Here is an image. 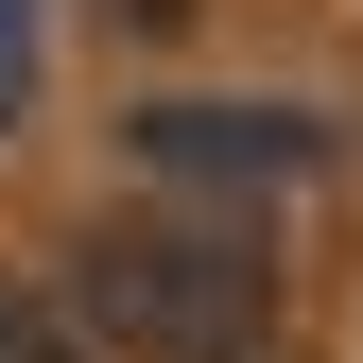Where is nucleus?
I'll list each match as a JSON object with an SVG mask.
<instances>
[{
    "label": "nucleus",
    "instance_id": "nucleus-1",
    "mask_svg": "<svg viewBox=\"0 0 363 363\" xmlns=\"http://www.w3.org/2000/svg\"><path fill=\"white\" fill-rule=\"evenodd\" d=\"M86 363H294V294L242 208H121L69 259Z\"/></svg>",
    "mask_w": 363,
    "mask_h": 363
},
{
    "label": "nucleus",
    "instance_id": "nucleus-2",
    "mask_svg": "<svg viewBox=\"0 0 363 363\" xmlns=\"http://www.w3.org/2000/svg\"><path fill=\"white\" fill-rule=\"evenodd\" d=\"M121 156H139V173H191V191H225V208H277V191H311V173H329V121H294V104H208V86H156V104L121 121Z\"/></svg>",
    "mask_w": 363,
    "mask_h": 363
},
{
    "label": "nucleus",
    "instance_id": "nucleus-3",
    "mask_svg": "<svg viewBox=\"0 0 363 363\" xmlns=\"http://www.w3.org/2000/svg\"><path fill=\"white\" fill-rule=\"evenodd\" d=\"M0 363H86V329H69L52 294H18V277H0Z\"/></svg>",
    "mask_w": 363,
    "mask_h": 363
},
{
    "label": "nucleus",
    "instance_id": "nucleus-4",
    "mask_svg": "<svg viewBox=\"0 0 363 363\" xmlns=\"http://www.w3.org/2000/svg\"><path fill=\"white\" fill-rule=\"evenodd\" d=\"M35 104V0H0V121Z\"/></svg>",
    "mask_w": 363,
    "mask_h": 363
}]
</instances>
